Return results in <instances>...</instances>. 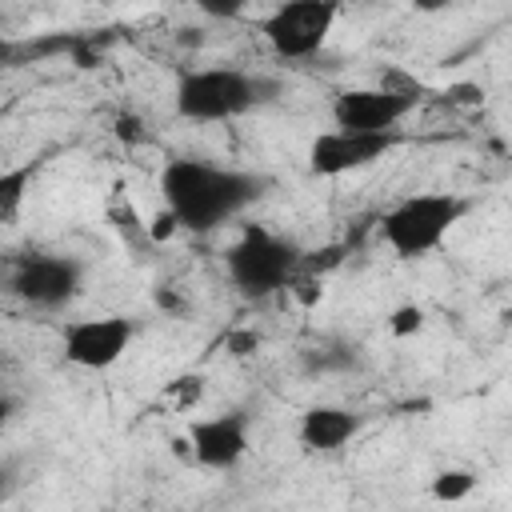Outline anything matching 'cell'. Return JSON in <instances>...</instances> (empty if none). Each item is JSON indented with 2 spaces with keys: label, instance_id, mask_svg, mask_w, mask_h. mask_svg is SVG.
Returning a JSON list of instances; mask_svg holds the SVG:
<instances>
[{
  "label": "cell",
  "instance_id": "8992f818",
  "mask_svg": "<svg viewBox=\"0 0 512 512\" xmlns=\"http://www.w3.org/2000/svg\"><path fill=\"white\" fill-rule=\"evenodd\" d=\"M8 288L32 308H64L84 288V264L60 252H36L12 268Z\"/></svg>",
  "mask_w": 512,
  "mask_h": 512
},
{
  "label": "cell",
  "instance_id": "44dd1931",
  "mask_svg": "<svg viewBox=\"0 0 512 512\" xmlns=\"http://www.w3.org/2000/svg\"><path fill=\"white\" fill-rule=\"evenodd\" d=\"M0 496H4V476H0Z\"/></svg>",
  "mask_w": 512,
  "mask_h": 512
},
{
  "label": "cell",
  "instance_id": "8fae6325",
  "mask_svg": "<svg viewBox=\"0 0 512 512\" xmlns=\"http://www.w3.org/2000/svg\"><path fill=\"white\" fill-rule=\"evenodd\" d=\"M360 412L344 408V404H312L300 412V424H296V440L308 448V452H340L344 444L356 440L360 432Z\"/></svg>",
  "mask_w": 512,
  "mask_h": 512
},
{
  "label": "cell",
  "instance_id": "277c9868",
  "mask_svg": "<svg viewBox=\"0 0 512 512\" xmlns=\"http://www.w3.org/2000/svg\"><path fill=\"white\" fill-rule=\"evenodd\" d=\"M300 248L284 236H276L272 228L264 224H244V232L224 248V272L228 280L260 300V296H272V292H284V284L296 276L300 268Z\"/></svg>",
  "mask_w": 512,
  "mask_h": 512
},
{
  "label": "cell",
  "instance_id": "e0dca14e",
  "mask_svg": "<svg viewBox=\"0 0 512 512\" xmlns=\"http://www.w3.org/2000/svg\"><path fill=\"white\" fill-rule=\"evenodd\" d=\"M144 232H148V240H152V244H168V240L180 232V220H176L168 208H160V212H152V220H148V228H144Z\"/></svg>",
  "mask_w": 512,
  "mask_h": 512
},
{
  "label": "cell",
  "instance_id": "4fadbf2b",
  "mask_svg": "<svg viewBox=\"0 0 512 512\" xmlns=\"http://www.w3.org/2000/svg\"><path fill=\"white\" fill-rule=\"evenodd\" d=\"M428 492H432L436 504H460L476 492V472L472 468H440L428 480Z\"/></svg>",
  "mask_w": 512,
  "mask_h": 512
},
{
  "label": "cell",
  "instance_id": "52a82bcc",
  "mask_svg": "<svg viewBox=\"0 0 512 512\" xmlns=\"http://www.w3.org/2000/svg\"><path fill=\"white\" fill-rule=\"evenodd\" d=\"M136 340V324L128 316H84L72 320L60 336V356L72 368L84 372H104L124 360V352Z\"/></svg>",
  "mask_w": 512,
  "mask_h": 512
},
{
  "label": "cell",
  "instance_id": "9c48e42d",
  "mask_svg": "<svg viewBox=\"0 0 512 512\" xmlns=\"http://www.w3.org/2000/svg\"><path fill=\"white\" fill-rule=\"evenodd\" d=\"M400 144V132H320L308 144V172L312 176H348L376 160H384Z\"/></svg>",
  "mask_w": 512,
  "mask_h": 512
},
{
  "label": "cell",
  "instance_id": "ac0fdd59",
  "mask_svg": "<svg viewBox=\"0 0 512 512\" xmlns=\"http://www.w3.org/2000/svg\"><path fill=\"white\" fill-rule=\"evenodd\" d=\"M116 136H120V140H132V144H136V140H144L148 132H144V120H140V116L124 112V116H116Z\"/></svg>",
  "mask_w": 512,
  "mask_h": 512
},
{
  "label": "cell",
  "instance_id": "ba28073f",
  "mask_svg": "<svg viewBox=\"0 0 512 512\" xmlns=\"http://www.w3.org/2000/svg\"><path fill=\"white\" fill-rule=\"evenodd\" d=\"M420 96L392 88H344L332 96V128L336 132H400V124L416 112Z\"/></svg>",
  "mask_w": 512,
  "mask_h": 512
},
{
  "label": "cell",
  "instance_id": "6da1fadb",
  "mask_svg": "<svg viewBox=\"0 0 512 512\" xmlns=\"http://www.w3.org/2000/svg\"><path fill=\"white\" fill-rule=\"evenodd\" d=\"M264 180L240 168H220L196 156H176L160 172V196L164 208L180 220V228L192 232H212L240 216L256 196Z\"/></svg>",
  "mask_w": 512,
  "mask_h": 512
},
{
  "label": "cell",
  "instance_id": "9a60e30c",
  "mask_svg": "<svg viewBox=\"0 0 512 512\" xmlns=\"http://www.w3.org/2000/svg\"><path fill=\"white\" fill-rule=\"evenodd\" d=\"M164 396L176 404V412H192L204 400V376L200 372H184V376L164 384Z\"/></svg>",
  "mask_w": 512,
  "mask_h": 512
},
{
  "label": "cell",
  "instance_id": "5bb4252c",
  "mask_svg": "<svg viewBox=\"0 0 512 512\" xmlns=\"http://www.w3.org/2000/svg\"><path fill=\"white\" fill-rule=\"evenodd\" d=\"M424 324H428V312H424L420 304H400V308H392L388 320H384V328H388L392 340H412V336L424 332Z\"/></svg>",
  "mask_w": 512,
  "mask_h": 512
},
{
  "label": "cell",
  "instance_id": "d6986e66",
  "mask_svg": "<svg viewBox=\"0 0 512 512\" xmlns=\"http://www.w3.org/2000/svg\"><path fill=\"white\" fill-rule=\"evenodd\" d=\"M444 100H448V104H480L484 92H480L476 84H452V88H444Z\"/></svg>",
  "mask_w": 512,
  "mask_h": 512
},
{
  "label": "cell",
  "instance_id": "7c38bea8",
  "mask_svg": "<svg viewBox=\"0 0 512 512\" xmlns=\"http://www.w3.org/2000/svg\"><path fill=\"white\" fill-rule=\"evenodd\" d=\"M40 168H44V160L32 156V160L12 164V168L0 172V228H8V224L20 220L24 200H28V192H32V180L40 176Z\"/></svg>",
  "mask_w": 512,
  "mask_h": 512
},
{
  "label": "cell",
  "instance_id": "7a4b0ae2",
  "mask_svg": "<svg viewBox=\"0 0 512 512\" xmlns=\"http://www.w3.org/2000/svg\"><path fill=\"white\" fill-rule=\"evenodd\" d=\"M472 200L456 192H412L380 216V240L396 260H420L436 252L448 232L468 216Z\"/></svg>",
  "mask_w": 512,
  "mask_h": 512
},
{
  "label": "cell",
  "instance_id": "3957f363",
  "mask_svg": "<svg viewBox=\"0 0 512 512\" xmlns=\"http://www.w3.org/2000/svg\"><path fill=\"white\" fill-rule=\"evenodd\" d=\"M264 88L268 84L260 76H248L244 68H228V64L188 68L176 80L172 108L180 120H192V124H224L252 112L260 100H268Z\"/></svg>",
  "mask_w": 512,
  "mask_h": 512
},
{
  "label": "cell",
  "instance_id": "2e32d148",
  "mask_svg": "<svg viewBox=\"0 0 512 512\" xmlns=\"http://www.w3.org/2000/svg\"><path fill=\"white\" fill-rule=\"evenodd\" d=\"M284 292H288V300H292V304H300V308H316V304L324 300V276L296 268V276L284 284Z\"/></svg>",
  "mask_w": 512,
  "mask_h": 512
},
{
  "label": "cell",
  "instance_id": "5b68a950",
  "mask_svg": "<svg viewBox=\"0 0 512 512\" xmlns=\"http://www.w3.org/2000/svg\"><path fill=\"white\" fill-rule=\"evenodd\" d=\"M336 16H340L336 0H288L260 20V32L280 60H308L324 48Z\"/></svg>",
  "mask_w": 512,
  "mask_h": 512
},
{
  "label": "cell",
  "instance_id": "30bf717a",
  "mask_svg": "<svg viewBox=\"0 0 512 512\" xmlns=\"http://www.w3.org/2000/svg\"><path fill=\"white\" fill-rule=\"evenodd\" d=\"M192 464L208 472H232L248 456V420L244 412H216V416H196L184 428Z\"/></svg>",
  "mask_w": 512,
  "mask_h": 512
},
{
  "label": "cell",
  "instance_id": "ffe728a7",
  "mask_svg": "<svg viewBox=\"0 0 512 512\" xmlns=\"http://www.w3.org/2000/svg\"><path fill=\"white\" fill-rule=\"evenodd\" d=\"M256 344H260V336H256V332H244V336H232V340H228L232 356H248V352H252Z\"/></svg>",
  "mask_w": 512,
  "mask_h": 512
}]
</instances>
